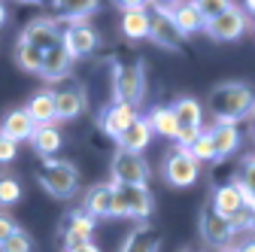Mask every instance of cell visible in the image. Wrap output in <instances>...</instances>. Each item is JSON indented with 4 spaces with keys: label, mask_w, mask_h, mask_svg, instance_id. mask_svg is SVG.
Listing matches in <instances>:
<instances>
[{
    "label": "cell",
    "mask_w": 255,
    "mask_h": 252,
    "mask_svg": "<svg viewBox=\"0 0 255 252\" xmlns=\"http://www.w3.org/2000/svg\"><path fill=\"white\" fill-rule=\"evenodd\" d=\"M216 213H222L225 219H234L237 213L249 210L246 207V198L240 192V185L237 182H225V185H216V192H213V204H210Z\"/></svg>",
    "instance_id": "2e32d148"
},
{
    "label": "cell",
    "mask_w": 255,
    "mask_h": 252,
    "mask_svg": "<svg viewBox=\"0 0 255 252\" xmlns=\"http://www.w3.org/2000/svg\"><path fill=\"white\" fill-rule=\"evenodd\" d=\"M40 185L58 201H67L79 188V170L64 158H46L40 164Z\"/></svg>",
    "instance_id": "3957f363"
},
{
    "label": "cell",
    "mask_w": 255,
    "mask_h": 252,
    "mask_svg": "<svg viewBox=\"0 0 255 252\" xmlns=\"http://www.w3.org/2000/svg\"><path fill=\"white\" fill-rule=\"evenodd\" d=\"M15 231H18V225L12 222V219H9L6 213H0V243H3L6 237H12Z\"/></svg>",
    "instance_id": "d590c367"
},
{
    "label": "cell",
    "mask_w": 255,
    "mask_h": 252,
    "mask_svg": "<svg viewBox=\"0 0 255 252\" xmlns=\"http://www.w3.org/2000/svg\"><path fill=\"white\" fill-rule=\"evenodd\" d=\"M237 252H255V237H249V240H243V243L237 246Z\"/></svg>",
    "instance_id": "f35d334b"
},
{
    "label": "cell",
    "mask_w": 255,
    "mask_h": 252,
    "mask_svg": "<svg viewBox=\"0 0 255 252\" xmlns=\"http://www.w3.org/2000/svg\"><path fill=\"white\" fill-rule=\"evenodd\" d=\"M158 249H161V237H158V231H152L149 225H140V228H134L131 234L125 237L119 252H158Z\"/></svg>",
    "instance_id": "d4e9b609"
},
{
    "label": "cell",
    "mask_w": 255,
    "mask_h": 252,
    "mask_svg": "<svg viewBox=\"0 0 255 252\" xmlns=\"http://www.w3.org/2000/svg\"><path fill=\"white\" fill-rule=\"evenodd\" d=\"M246 27H249V18L240 6H231L228 12H222L219 18L207 21L204 30H207V37L216 40V43H234L246 34Z\"/></svg>",
    "instance_id": "9c48e42d"
},
{
    "label": "cell",
    "mask_w": 255,
    "mask_h": 252,
    "mask_svg": "<svg viewBox=\"0 0 255 252\" xmlns=\"http://www.w3.org/2000/svg\"><path fill=\"white\" fill-rule=\"evenodd\" d=\"M231 6H234V3H228V0H198V3H195V9L201 12L204 24L213 21V18H219L222 12H228Z\"/></svg>",
    "instance_id": "4dcf8cb0"
},
{
    "label": "cell",
    "mask_w": 255,
    "mask_h": 252,
    "mask_svg": "<svg viewBox=\"0 0 255 252\" xmlns=\"http://www.w3.org/2000/svg\"><path fill=\"white\" fill-rule=\"evenodd\" d=\"M152 210H155V198L149 185H116V216L149 219Z\"/></svg>",
    "instance_id": "277c9868"
},
{
    "label": "cell",
    "mask_w": 255,
    "mask_h": 252,
    "mask_svg": "<svg viewBox=\"0 0 255 252\" xmlns=\"http://www.w3.org/2000/svg\"><path fill=\"white\" fill-rule=\"evenodd\" d=\"M182 252H195V249H182Z\"/></svg>",
    "instance_id": "7bdbcfd3"
},
{
    "label": "cell",
    "mask_w": 255,
    "mask_h": 252,
    "mask_svg": "<svg viewBox=\"0 0 255 252\" xmlns=\"http://www.w3.org/2000/svg\"><path fill=\"white\" fill-rule=\"evenodd\" d=\"M18 155V143H12L9 137H0V164H9Z\"/></svg>",
    "instance_id": "e575fe53"
},
{
    "label": "cell",
    "mask_w": 255,
    "mask_h": 252,
    "mask_svg": "<svg viewBox=\"0 0 255 252\" xmlns=\"http://www.w3.org/2000/svg\"><path fill=\"white\" fill-rule=\"evenodd\" d=\"M149 161L143 155H134V152H116L113 161H110V176H113V185H146L149 182Z\"/></svg>",
    "instance_id": "5b68a950"
},
{
    "label": "cell",
    "mask_w": 255,
    "mask_h": 252,
    "mask_svg": "<svg viewBox=\"0 0 255 252\" xmlns=\"http://www.w3.org/2000/svg\"><path fill=\"white\" fill-rule=\"evenodd\" d=\"M222 252H237V246H228V249H222Z\"/></svg>",
    "instance_id": "b9f144b4"
},
{
    "label": "cell",
    "mask_w": 255,
    "mask_h": 252,
    "mask_svg": "<svg viewBox=\"0 0 255 252\" xmlns=\"http://www.w3.org/2000/svg\"><path fill=\"white\" fill-rule=\"evenodd\" d=\"M207 107L216 119V125H237L240 119H246L255 107V94L249 85L243 82H222L210 91Z\"/></svg>",
    "instance_id": "6da1fadb"
},
{
    "label": "cell",
    "mask_w": 255,
    "mask_h": 252,
    "mask_svg": "<svg viewBox=\"0 0 255 252\" xmlns=\"http://www.w3.org/2000/svg\"><path fill=\"white\" fill-rule=\"evenodd\" d=\"M152 134L158 137H167V140H176L179 137V122L173 116V107H152V113L146 116Z\"/></svg>",
    "instance_id": "603a6c76"
},
{
    "label": "cell",
    "mask_w": 255,
    "mask_h": 252,
    "mask_svg": "<svg viewBox=\"0 0 255 252\" xmlns=\"http://www.w3.org/2000/svg\"><path fill=\"white\" fill-rule=\"evenodd\" d=\"M122 34L128 40H146L149 37V12H122Z\"/></svg>",
    "instance_id": "83f0119b"
},
{
    "label": "cell",
    "mask_w": 255,
    "mask_h": 252,
    "mask_svg": "<svg viewBox=\"0 0 255 252\" xmlns=\"http://www.w3.org/2000/svg\"><path fill=\"white\" fill-rule=\"evenodd\" d=\"M18 40L30 43L34 49H40V52L46 55L49 49L61 46V27H58V21H52V18H34V21L21 30Z\"/></svg>",
    "instance_id": "8fae6325"
},
{
    "label": "cell",
    "mask_w": 255,
    "mask_h": 252,
    "mask_svg": "<svg viewBox=\"0 0 255 252\" xmlns=\"http://www.w3.org/2000/svg\"><path fill=\"white\" fill-rule=\"evenodd\" d=\"M61 43L67 49V55L76 61V58H85L98 49V30L88 27V24H70L67 30L61 34Z\"/></svg>",
    "instance_id": "4fadbf2b"
},
{
    "label": "cell",
    "mask_w": 255,
    "mask_h": 252,
    "mask_svg": "<svg viewBox=\"0 0 255 252\" xmlns=\"http://www.w3.org/2000/svg\"><path fill=\"white\" fill-rule=\"evenodd\" d=\"M173 116L179 122V149H188L201 134H204V107L195 101V98H179L173 104Z\"/></svg>",
    "instance_id": "8992f818"
},
{
    "label": "cell",
    "mask_w": 255,
    "mask_h": 252,
    "mask_svg": "<svg viewBox=\"0 0 255 252\" xmlns=\"http://www.w3.org/2000/svg\"><path fill=\"white\" fill-rule=\"evenodd\" d=\"M252 134H255V131H252Z\"/></svg>",
    "instance_id": "f6af8a7d"
},
{
    "label": "cell",
    "mask_w": 255,
    "mask_h": 252,
    "mask_svg": "<svg viewBox=\"0 0 255 252\" xmlns=\"http://www.w3.org/2000/svg\"><path fill=\"white\" fill-rule=\"evenodd\" d=\"M152 137H155V134H152V128H149V122L137 116L131 128H128V131L119 137V149H122V152H134V155H140V152L149 149Z\"/></svg>",
    "instance_id": "ffe728a7"
},
{
    "label": "cell",
    "mask_w": 255,
    "mask_h": 252,
    "mask_svg": "<svg viewBox=\"0 0 255 252\" xmlns=\"http://www.w3.org/2000/svg\"><path fill=\"white\" fill-rule=\"evenodd\" d=\"M122 6V12H143V9H149L146 3H119Z\"/></svg>",
    "instance_id": "8d00e7d4"
},
{
    "label": "cell",
    "mask_w": 255,
    "mask_h": 252,
    "mask_svg": "<svg viewBox=\"0 0 255 252\" xmlns=\"http://www.w3.org/2000/svg\"><path fill=\"white\" fill-rule=\"evenodd\" d=\"M67 252H101V246H94V243H82L76 249H67Z\"/></svg>",
    "instance_id": "74e56055"
},
{
    "label": "cell",
    "mask_w": 255,
    "mask_h": 252,
    "mask_svg": "<svg viewBox=\"0 0 255 252\" xmlns=\"http://www.w3.org/2000/svg\"><path fill=\"white\" fill-rule=\"evenodd\" d=\"M85 213L91 219H110L116 216V185L113 182H98L85 192Z\"/></svg>",
    "instance_id": "5bb4252c"
},
{
    "label": "cell",
    "mask_w": 255,
    "mask_h": 252,
    "mask_svg": "<svg viewBox=\"0 0 255 252\" xmlns=\"http://www.w3.org/2000/svg\"><path fill=\"white\" fill-rule=\"evenodd\" d=\"M61 128H55V125H37V131L34 137H30V146H34L37 155H43V161L46 158H55V152L61 149Z\"/></svg>",
    "instance_id": "cb8c5ba5"
},
{
    "label": "cell",
    "mask_w": 255,
    "mask_h": 252,
    "mask_svg": "<svg viewBox=\"0 0 255 252\" xmlns=\"http://www.w3.org/2000/svg\"><path fill=\"white\" fill-rule=\"evenodd\" d=\"M237 185L246 198V207L255 213V158H246L243 167H240V176H237Z\"/></svg>",
    "instance_id": "f546056e"
},
{
    "label": "cell",
    "mask_w": 255,
    "mask_h": 252,
    "mask_svg": "<svg viewBox=\"0 0 255 252\" xmlns=\"http://www.w3.org/2000/svg\"><path fill=\"white\" fill-rule=\"evenodd\" d=\"M113 98L122 107L137 110L146 98V67L143 61H116L113 64Z\"/></svg>",
    "instance_id": "7a4b0ae2"
},
{
    "label": "cell",
    "mask_w": 255,
    "mask_h": 252,
    "mask_svg": "<svg viewBox=\"0 0 255 252\" xmlns=\"http://www.w3.org/2000/svg\"><path fill=\"white\" fill-rule=\"evenodd\" d=\"M55 98V122H67V119H76L82 110H85V91L82 85H64V88H55L52 91Z\"/></svg>",
    "instance_id": "9a60e30c"
},
{
    "label": "cell",
    "mask_w": 255,
    "mask_h": 252,
    "mask_svg": "<svg viewBox=\"0 0 255 252\" xmlns=\"http://www.w3.org/2000/svg\"><path fill=\"white\" fill-rule=\"evenodd\" d=\"M34 131H37V125H34V119L27 116V110H12V113H6L3 125H0V137H9L12 143L30 140V137H34Z\"/></svg>",
    "instance_id": "ac0fdd59"
},
{
    "label": "cell",
    "mask_w": 255,
    "mask_h": 252,
    "mask_svg": "<svg viewBox=\"0 0 255 252\" xmlns=\"http://www.w3.org/2000/svg\"><path fill=\"white\" fill-rule=\"evenodd\" d=\"M167 12L173 15L176 27L182 30L185 37H188V34H198V30H204V18H201V12L195 9V3H173V6H167Z\"/></svg>",
    "instance_id": "484cf974"
},
{
    "label": "cell",
    "mask_w": 255,
    "mask_h": 252,
    "mask_svg": "<svg viewBox=\"0 0 255 252\" xmlns=\"http://www.w3.org/2000/svg\"><path fill=\"white\" fill-rule=\"evenodd\" d=\"M161 173L164 179L173 185V188H188V185H195V179L201 176V164L195 161V155H191L188 149H173L167 152V158L161 164Z\"/></svg>",
    "instance_id": "52a82bcc"
},
{
    "label": "cell",
    "mask_w": 255,
    "mask_h": 252,
    "mask_svg": "<svg viewBox=\"0 0 255 252\" xmlns=\"http://www.w3.org/2000/svg\"><path fill=\"white\" fill-rule=\"evenodd\" d=\"M24 110H27L30 119H34V125H55V98H52V91H37Z\"/></svg>",
    "instance_id": "4316f807"
},
{
    "label": "cell",
    "mask_w": 255,
    "mask_h": 252,
    "mask_svg": "<svg viewBox=\"0 0 255 252\" xmlns=\"http://www.w3.org/2000/svg\"><path fill=\"white\" fill-rule=\"evenodd\" d=\"M252 113H255V107H252Z\"/></svg>",
    "instance_id": "ee69618b"
},
{
    "label": "cell",
    "mask_w": 255,
    "mask_h": 252,
    "mask_svg": "<svg viewBox=\"0 0 255 252\" xmlns=\"http://www.w3.org/2000/svg\"><path fill=\"white\" fill-rule=\"evenodd\" d=\"M21 198V185L12 179V176H0V207H9V204H15Z\"/></svg>",
    "instance_id": "d6a6232c"
},
{
    "label": "cell",
    "mask_w": 255,
    "mask_h": 252,
    "mask_svg": "<svg viewBox=\"0 0 255 252\" xmlns=\"http://www.w3.org/2000/svg\"><path fill=\"white\" fill-rule=\"evenodd\" d=\"M0 252H34V240L18 228L12 237H6L3 243H0Z\"/></svg>",
    "instance_id": "1f68e13d"
},
{
    "label": "cell",
    "mask_w": 255,
    "mask_h": 252,
    "mask_svg": "<svg viewBox=\"0 0 255 252\" xmlns=\"http://www.w3.org/2000/svg\"><path fill=\"white\" fill-rule=\"evenodd\" d=\"M149 40L158 49H167V52H179L185 46V34L176 27L167 6H155V12L149 15Z\"/></svg>",
    "instance_id": "ba28073f"
},
{
    "label": "cell",
    "mask_w": 255,
    "mask_h": 252,
    "mask_svg": "<svg viewBox=\"0 0 255 252\" xmlns=\"http://www.w3.org/2000/svg\"><path fill=\"white\" fill-rule=\"evenodd\" d=\"M91 234H94V219L85 213V210H76L64 219V231H61V243H64V252L67 249H76L82 243H91Z\"/></svg>",
    "instance_id": "7c38bea8"
},
{
    "label": "cell",
    "mask_w": 255,
    "mask_h": 252,
    "mask_svg": "<svg viewBox=\"0 0 255 252\" xmlns=\"http://www.w3.org/2000/svg\"><path fill=\"white\" fill-rule=\"evenodd\" d=\"M246 9H249V12L255 15V0H249V3H246Z\"/></svg>",
    "instance_id": "60d3db41"
},
{
    "label": "cell",
    "mask_w": 255,
    "mask_h": 252,
    "mask_svg": "<svg viewBox=\"0 0 255 252\" xmlns=\"http://www.w3.org/2000/svg\"><path fill=\"white\" fill-rule=\"evenodd\" d=\"M98 12L94 0H73V3H55L52 21H67V24H85L88 15Z\"/></svg>",
    "instance_id": "7402d4cb"
},
{
    "label": "cell",
    "mask_w": 255,
    "mask_h": 252,
    "mask_svg": "<svg viewBox=\"0 0 255 252\" xmlns=\"http://www.w3.org/2000/svg\"><path fill=\"white\" fill-rule=\"evenodd\" d=\"M134 119H137V110L122 107V104H113V107H107V110L101 113V131H104L107 137L119 140V137L134 125Z\"/></svg>",
    "instance_id": "e0dca14e"
},
{
    "label": "cell",
    "mask_w": 255,
    "mask_h": 252,
    "mask_svg": "<svg viewBox=\"0 0 255 252\" xmlns=\"http://www.w3.org/2000/svg\"><path fill=\"white\" fill-rule=\"evenodd\" d=\"M210 143H213V152H216V158H228V155L237 152L240 146V131H237V125H213V128L207 131Z\"/></svg>",
    "instance_id": "44dd1931"
},
{
    "label": "cell",
    "mask_w": 255,
    "mask_h": 252,
    "mask_svg": "<svg viewBox=\"0 0 255 252\" xmlns=\"http://www.w3.org/2000/svg\"><path fill=\"white\" fill-rule=\"evenodd\" d=\"M198 228H201V237L210 243V246H219V249H228L231 240H234V225H231V219H225L222 213H216L210 204L201 210L198 216Z\"/></svg>",
    "instance_id": "30bf717a"
},
{
    "label": "cell",
    "mask_w": 255,
    "mask_h": 252,
    "mask_svg": "<svg viewBox=\"0 0 255 252\" xmlns=\"http://www.w3.org/2000/svg\"><path fill=\"white\" fill-rule=\"evenodd\" d=\"M70 67H73V58L67 55V49H64V43H61V46H55V49H49V52L43 55L40 76L49 79V82H61L64 76L70 73Z\"/></svg>",
    "instance_id": "d6986e66"
},
{
    "label": "cell",
    "mask_w": 255,
    "mask_h": 252,
    "mask_svg": "<svg viewBox=\"0 0 255 252\" xmlns=\"http://www.w3.org/2000/svg\"><path fill=\"white\" fill-rule=\"evenodd\" d=\"M188 152L195 155V161L201 164V161H216V152H213V143H210V137H207V131L188 146Z\"/></svg>",
    "instance_id": "836d02e7"
},
{
    "label": "cell",
    "mask_w": 255,
    "mask_h": 252,
    "mask_svg": "<svg viewBox=\"0 0 255 252\" xmlns=\"http://www.w3.org/2000/svg\"><path fill=\"white\" fill-rule=\"evenodd\" d=\"M15 61H18L21 70H27V73H40V67H43V52L34 49L30 43H24V40H18V46H15Z\"/></svg>",
    "instance_id": "f1b7e54d"
},
{
    "label": "cell",
    "mask_w": 255,
    "mask_h": 252,
    "mask_svg": "<svg viewBox=\"0 0 255 252\" xmlns=\"http://www.w3.org/2000/svg\"><path fill=\"white\" fill-rule=\"evenodd\" d=\"M3 21H6V6L0 3V27H3Z\"/></svg>",
    "instance_id": "ab89813d"
}]
</instances>
